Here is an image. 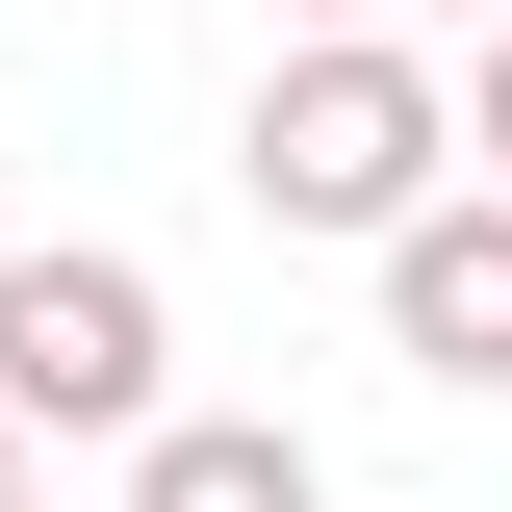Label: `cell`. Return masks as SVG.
I'll return each mask as SVG.
<instances>
[{"label":"cell","instance_id":"cell-1","mask_svg":"<svg viewBox=\"0 0 512 512\" xmlns=\"http://www.w3.org/2000/svg\"><path fill=\"white\" fill-rule=\"evenodd\" d=\"M231 180H256V231L384 256L410 205L461 180V77L410 52V26H282V77H256V128H231Z\"/></svg>","mask_w":512,"mask_h":512},{"label":"cell","instance_id":"cell-2","mask_svg":"<svg viewBox=\"0 0 512 512\" xmlns=\"http://www.w3.org/2000/svg\"><path fill=\"white\" fill-rule=\"evenodd\" d=\"M154 410H180V282H154L128 231H0V436L26 461L52 436L128 461Z\"/></svg>","mask_w":512,"mask_h":512},{"label":"cell","instance_id":"cell-3","mask_svg":"<svg viewBox=\"0 0 512 512\" xmlns=\"http://www.w3.org/2000/svg\"><path fill=\"white\" fill-rule=\"evenodd\" d=\"M359 282H384V359H410V384H461V410L512 384V180H436Z\"/></svg>","mask_w":512,"mask_h":512},{"label":"cell","instance_id":"cell-4","mask_svg":"<svg viewBox=\"0 0 512 512\" xmlns=\"http://www.w3.org/2000/svg\"><path fill=\"white\" fill-rule=\"evenodd\" d=\"M103 512H333V461L282 436V410H154V436H128V487Z\"/></svg>","mask_w":512,"mask_h":512},{"label":"cell","instance_id":"cell-5","mask_svg":"<svg viewBox=\"0 0 512 512\" xmlns=\"http://www.w3.org/2000/svg\"><path fill=\"white\" fill-rule=\"evenodd\" d=\"M461 180H512V0L461 26Z\"/></svg>","mask_w":512,"mask_h":512},{"label":"cell","instance_id":"cell-6","mask_svg":"<svg viewBox=\"0 0 512 512\" xmlns=\"http://www.w3.org/2000/svg\"><path fill=\"white\" fill-rule=\"evenodd\" d=\"M282 26H410V0H282ZM410 52H436V26H410Z\"/></svg>","mask_w":512,"mask_h":512},{"label":"cell","instance_id":"cell-7","mask_svg":"<svg viewBox=\"0 0 512 512\" xmlns=\"http://www.w3.org/2000/svg\"><path fill=\"white\" fill-rule=\"evenodd\" d=\"M0 512H77V487H52V461H26V487H0Z\"/></svg>","mask_w":512,"mask_h":512},{"label":"cell","instance_id":"cell-8","mask_svg":"<svg viewBox=\"0 0 512 512\" xmlns=\"http://www.w3.org/2000/svg\"><path fill=\"white\" fill-rule=\"evenodd\" d=\"M410 26H487V0H410Z\"/></svg>","mask_w":512,"mask_h":512},{"label":"cell","instance_id":"cell-9","mask_svg":"<svg viewBox=\"0 0 512 512\" xmlns=\"http://www.w3.org/2000/svg\"><path fill=\"white\" fill-rule=\"evenodd\" d=\"M0 487H26V436H0Z\"/></svg>","mask_w":512,"mask_h":512}]
</instances>
